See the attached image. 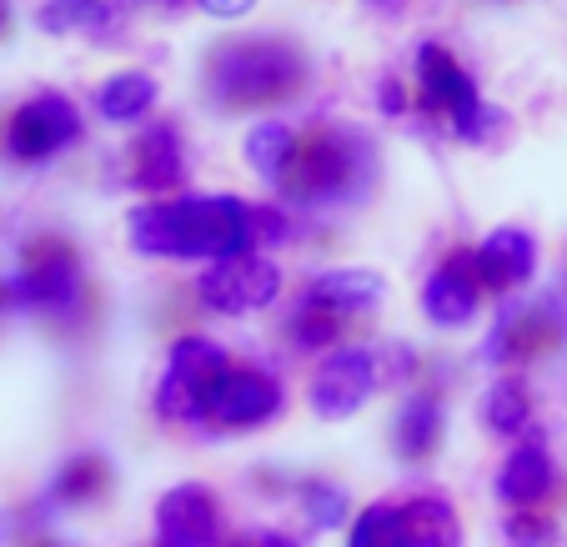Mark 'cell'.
<instances>
[{"mask_svg":"<svg viewBox=\"0 0 567 547\" xmlns=\"http://www.w3.org/2000/svg\"><path fill=\"white\" fill-rule=\"evenodd\" d=\"M287 231L291 221L277 206H251L241 196H182V202H146L131 211V247L141 257L172 261L251 257L287 241Z\"/></svg>","mask_w":567,"mask_h":547,"instance_id":"1","label":"cell"},{"mask_svg":"<svg viewBox=\"0 0 567 547\" xmlns=\"http://www.w3.org/2000/svg\"><path fill=\"white\" fill-rule=\"evenodd\" d=\"M212 91L221 106H261L291 96L307 81V61L287 41H231L212 61Z\"/></svg>","mask_w":567,"mask_h":547,"instance_id":"2","label":"cell"},{"mask_svg":"<svg viewBox=\"0 0 567 547\" xmlns=\"http://www.w3.org/2000/svg\"><path fill=\"white\" fill-rule=\"evenodd\" d=\"M372 166V141H362L352 126H327L297 151V166L287 182L297 202H352V196H362Z\"/></svg>","mask_w":567,"mask_h":547,"instance_id":"3","label":"cell"},{"mask_svg":"<svg viewBox=\"0 0 567 547\" xmlns=\"http://www.w3.org/2000/svg\"><path fill=\"white\" fill-rule=\"evenodd\" d=\"M231 372L226 352L206 337H182L166 357V372H161V386H156V412L172 422H196L212 412V398L221 376Z\"/></svg>","mask_w":567,"mask_h":547,"instance_id":"4","label":"cell"},{"mask_svg":"<svg viewBox=\"0 0 567 547\" xmlns=\"http://www.w3.org/2000/svg\"><path fill=\"white\" fill-rule=\"evenodd\" d=\"M382 372H377V352L367 347H332L321 357V367L311 372V412L327 422H347L352 412H362V402L377 392Z\"/></svg>","mask_w":567,"mask_h":547,"instance_id":"5","label":"cell"},{"mask_svg":"<svg viewBox=\"0 0 567 547\" xmlns=\"http://www.w3.org/2000/svg\"><path fill=\"white\" fill-rule=\"evenodd\" d=\"M417 75H422V91H427V106L447 111L457 136L477 146V141L487 136V121H493V111L482 106L477 81L452 61V51H442V45H432V41L417 51Z\"/></svg>","mask_w":567,"mask_h":547,"instance_id":"6","label":"cell"},{"mask_svg":"<svg viewBox=\"0 0 567 547\" xmlns=\"http://www.w3.org/2000/svg\"><path fill=\"white\" fill-rule=\"evenodd\" d=\"M196 291L221 317H251V311H267L281 297V271L257 251L251 257H226L196 277Z\"/></svg>","mask_w":567,"mask_h":547,"instance_id":"7","label":"cell"},{"mask_svg":"<svg viewBox=\"0 0 567 547\" xmlns=\"http://www.w3.org/2000/svg\"><path fill=\"white\" fill-rule=\"evenodd\" d=\"M81 136V111L61 96V91H41L31 96L6 126V151L16 162H51L55 151H65L71 141Z\"/></svg>","mask_w":567,"mask_h":547,"instance_id":"8","label":"cell"},{"mask_svg":"<svg viewBox=\"0 0 567 547\" xmlns=\"http://www.w3.org/2000/svg\"><path fill=\"white\" fill-rule=\"evenodd\" d=\"M16 301L35 311H71L86 291V277H81V261L65 241H35L25 251V267L16 277Z\"/></svg>","mask_w":567,"mask_h":547,"instance_id":"9","label":"cell"},{"mask_svg":"<svg viewBox=\"0 0 567 547\" xmlns=\"http://www.w3.org/2000/svg\"><path fill=\"white\" fill-rule=\"evenodd\" d=\"M156 547H221V507L212 487L182 483L156 503Z\"/></svg>","mask_w":567,"mask_h":547,"instance_id":"10","label":"cell"},{"mask_svg":"<svg viewBox=\"0 0 567 547\" xmlns=\"http://www.w3.org/2000/svg\"><path fill=\"white\" fill-rule=\"evenodd\" d=\"M277 412H281L277 376L261 372V367H231V372L221 376V386H216L206 417L226 432H251V427H261V422H271Z\"/></svg>","mask_w":567,"mask_h":547,"instance_id":"11","label":"cell"},{"mask_svg":"<svg viewBox=\"0 0 567 547\" xmlns=\"http://www.w3.org/2000/svg\"><path fill=\"white\" fill-rule=\"evenodd\" d=\"M472 267H477V281L487 291H513L527 287L537 271V241L523 226H497L482 237V247L472 251Z\"/></svg>","mask_w":567,"mask_h":547,"instance_id":"12","label":"cell"},{"mask_svg":"<svg viewBox=\"0 0 567 547\" xmlns=\"http://www.w3.org/2000/svg\"><path fill=\"white\" fill-rule=\"evenodd\" d=\"M477 301H482L477 267H472V251H462V257L442 261L427 277V287H422V317L432 327H467L477 317Z\"/></svg>","mask_w":567,"mask_h":547,"instance_id":"13","label":"cell"},{"mask_svg":"<svg viewBox=\"0 0 567 547\" xmlns=\"http://www.w3.org/2000/svg\"><path fill=\"white\" fill-rule=\"evenodd\" d=\"M557 473H553V452H547V437L543 432H523L517 447L507 452V462L497 467V497L507 507H537L547 493H553Z\"/></svg>","mask_w":567,"mask_h":547,"instance_id":"14","label":"cell"},{"mask_svg":"<svg viewBox=\"0 0 567 547\" xmlns=\"http://www.w3.org/2000/svg\"><path fill=\"white\" fill-rule=\"evenodd\" d=\"M382 297H386V277L372 267H332V271H321V277H311V287H307L311 307L332 311V317L372 311Z\"/></svg>","mask_w":567,"mask_h":547,"instance_id":"15","label":"cell"},{"mask_svg":"<svg viewBox=\"0 0 567 547\" xmlns=\"http://www.w3.org/2000/svg\"><path fill=\"white\" fill-rule=\"evenodd\" d=\"M131 166H136V186H146V192H172V186L186 182V151H182V136H176V126H151L146 136L136 141V151H131Z\"/></svg>","mask_w":567,"mask_h":547,"instance_id":"16","label":"cell"},{"mask_svg":"<svg viewBox=\"0 0 567 547\" xmlns=\"http://www.w3.org/2000/svg\"><path fill=\"white\" fill-rule=\"evenodd\" d=\"M347 547H432V543L412 523L408 503H372L362 517H352Z\"/></svg>","mask_w":567,"mask_h":547,"instance_id":"17","label":"cell"},{"mask_svg":"<svg viewBox=\"0 0 567 547\" xmlns=\"http://www.w3.org/2000/svg\"><path fill=\"white\" fill-rule=\"evenodd\" d=\"M392 442H396V457H432L442 442V402L437 392H417L412 402H402L396 412V427H392Z\"/></svg>","mask_w":567,"mask_h":547,"instance_id":"18","label":"cell"},{"mask_svg":"<svg viewBox=\"0 0 567 547\" xmlns=\"http://www.w3.org/2000/svg\"><path fill=\"white\" fill-rule=\"evenodd\" d=\"M297 131L281 126V121H261L257 131L247 136V162L257 176H267V182H287L291 166H297Z\"/></svg>","mask_w":567,"mask_h":547,"instance_id":"19","label":"cell"},{"mask_svg":"<svg viewBox=\"0 0 567 547\" xmlns=\"http://www.w3.org/2000/svg\"><path fill=\"white\" fill-rule=\"evenodd\" d=\"M96 106H101V116L116 121V126L141 121L151 106H156V81H151L146 71H121L96 91Z\"/></svg>","mask_w":567,"mask_h":547,"instance_id":"20","label":"cell"},{"mask_svg":"<svg viewBox=\"0 0 567 547\" xmlns=\"http://www.w3.org/2000/svg\"><path fill=\"white\" fill-rule=\"evenodd\" d=\"M482 422L497 432V437H523L527 422H533V398L517 376H497L482 398Z\"/></svg>","mask_w":567,"mask_h":547,"instance_id":"21","label":"cell"},{"mask_svg":"<svg viewBox=\"0 0 567 547\" xmlns=\"http://www.w3.org/2000/svg\"><path fill=\"white\" fill-rule=\"evenodd\" d=\"M111 21L106 0H45L35 11V25L45 35H75V31H101Z\"/></svg>","mask_w":567,"mask_h":547,"instance_id":"22","label":"cell"},{"mask_svg":"<svg viewBox=\"0 0 567 547\" xmlns=\"http://www.w3.org/2000/svg\"><path fill=\"white\" fill-rule=\"evenodd\" d=\"M408 513H412V523L422 527V537H427L432 547H462L457 507H452L447 497H412Z\"/></svg>","mask_w":567,"mask_h":547,"instance_id":"23","label":"cell"},{"mask_svg":"<svg viewBox=\"0 0 567 547\" xmlns=\"http://www.w3.org/2000/svg\"><path fill=\"white\" fill-rule=\"evenodd\" d=\"M101 487H106V462L101 457H75L61 473V483H55V497H65V503H86V497H96Z\"/></svg>","mask_w":567,"mask_h":547,"instance_id":"24","label":"cell"},{"mask_svg":"<svg viewBox=\"0 0 567 547\" xmlns=\"http://www.w3.org/2000/svg\"><path fill=\"white\" fill-rule=\"evenodd\" d=\"M301 513H307V523L311 527H342L347 523V493L342 487H332V483H311L307 493H301Z\"/></svg>","mask_w":567,"mask_h":547,"instance_id":"25","label":"cell"},{"mask_svg":"<svg viewBox=\"0 0 567 547\" xmlns=\"http://www.w3.org/2000/svg\"><path fill=\"white\" fill-rule=\"evenodd\" d=\"M342 317H332V311L311 307V301H301L297 317H291V332H297V347H332L337 332H342Z\"/></svg>","mask_w":567,"mask_h":547,"instance_id":"26","label":"cell"},{"mask_svg":"<svg viewBox=\"0 0 567 547\" xmlns=\"http://www.w3.org/2000/svg\"><path fill=\"white\" fill-rule=\"evenodd\" d=\"M507 547H563V543H557V527L543 523V517H513Z\"/></svg>","mask_w":567,"mask_h":547,"instance_id":"27","label":"cell"},{"mask_svg":"<svg viewBox=\"0 0 567 547\" xmlns=\"http://www.w3.org/2000/svg\"><path fill=\"white\" fill-rule=\"evenodd\" d=\"M257 0H202V11L216 16V21H236V16H247Z\"/></svg>","mask_w":567,"mask_h":547,"instance_id":"28","label":"cell"},{"mask_svg":"<svg viewBox=\"0 0 567 547\" xmlns=\"http://www.w3.org/2000/svg\"><path fill=\"white\" fill-rule=\"evenodd\" d=\"M257 547H301V543H297V537L271 533V527H257Z\"/></svg>","mask_w":567,"mask_h":547,"instance_id":"29","label":"cell"},{"mask_svg":"<svg viewBox=\"0 0 567 547\" xmlns=\"http://www.w3.org/2000/svg\"><path fill=\"white\" fill-rule=\"evenodd\" d=\"M121 6H172V0H121Z\"/></svg>","mask_w":567,"mask_h":547,"instance_id":"30","label":"cell"}]
</instances>
